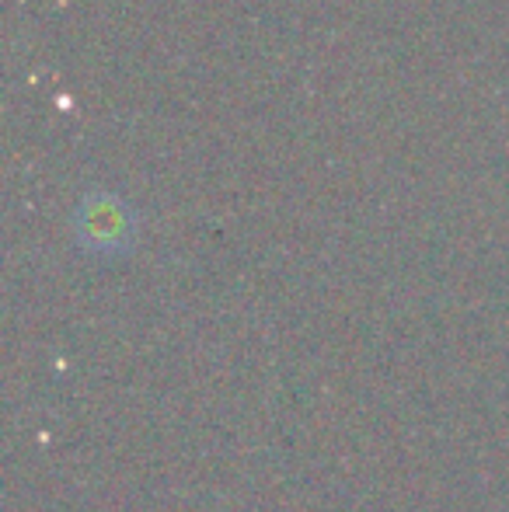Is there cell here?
<instances>
[{
    "mask_svg": "<svg viewBox=\"0 0 509 512\" xmlns=\"http://www.w3.org/2000/svg\"><path fill=\"white\" fill-rule=\"evenodd\" d=\"M77 234L95 251H119L133 237V220L116 196H91L77 213Z\"/></svg>",
    "mask_w": 509,
    "mask_h": 512,
    "instance_id": "1",
    "label": "cell"
}]
</instances>
